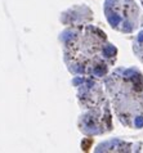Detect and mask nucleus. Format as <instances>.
<instances>
[{
  "mask_svg": "<svg viewBox=\"0 0 143 153\" xmlns=\"http://www.w3.org/2000/svg\"><path fill=\"white\" fill-rule=\"evenodd\" d=\"M63 50L68 70L89 78L105 77L116 61V49L106 33L91 25L71 28Z\"/></svg>",
  "mask_w": 143,
  "mask_h": 153,
  "instance_id": "1",
  "label": "nucleus"
},
{
  "mask_svg": "<svg viewBox=\"0 0 143 153\" xmlns=\"http://www.w3.org/2000/svg\"><path fill=\"white\" fill-rule=\"evenodd\" d=\"M80 104L87 113L81 116L80 130L89 135L103 134L111 130V115L108 102L105 97L101 85L91 78L87 82L83 94L79 95Z\"/></svg>",
  "mask_w": 143,
  "mask_h": 153,
  "instance_id": "3",
  "label": "nucleus"
},
{
  "mask_svg": "<svg viewBox=\"0 0 143 153\" xmlns=\"http://www.w3.org/2000/svg\"><path fill=\"white\" fill-rule=\"evenodd\" d=\"M105 12L115 30L131 32L139 25V8L134 0H106Z\"/></svg>",
  "mask_w": 143,
  "mask_h": 153,
  "instance_id": "4",
  "label": "nucleus"
},
{
  "mask_svg": "<svg viewBox=\"0 0 143 153\" xmlns=\"http://www.w3.org/2000/svg\"><path fill=\"white\" fill-rule=\"evenodd\" d=\"M142 5H143V1H142ZM139 23H141V26L143 27V17H142V19H141V22H139Z\"/></svg>",
  "mask_w": 143,
  "mask_h": 153,
  "instance_id": "6",
  "label": "nucleus"
},
{
  "mask_svg": "<svg viewBox=\"0 0 143 153\" xmlns=\"http://www.w3.org/2000/svg\"><path fill=\"white\" fill-rule=\"evenodd\" d=\"M133 49H134V53L138 55V58L143 62V31L135 37L134 44H133Z\"/></svg>",
  "mask_w": 143,
  "mask_h": 153,
  "instance_id": "5",
  "label": "nucleus"
},
{
  "mask_svg": "<svg viewBox=\"0 0 143 153\" xmlns=\"http://www.w3.org/2000/svg\"><path fill=\"white\" fill-rule=\"evenodd\" d=\"M107 93L123 125L143 129V75L135 68H120L106 78Z\"/></svg>",
  "mask_w": 143,
  "mask_h": 153,
  "instance_id": "2",
  "label": "nucleus"
}]
</instances>
